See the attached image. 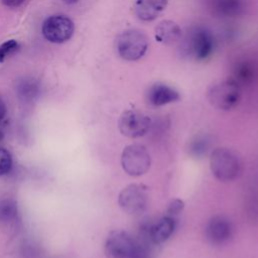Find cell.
I'll list each match as a JSON object with an SVG mask.
<instances>
[{
	"instance_id": "16",
	"label": "cell",
	"mask_w": 258,
	"mask_h": 258,
	"mask_svg": "<svg viewBox=\"0 0 258 258\" xmlns=\"http://www.w3.org/2000/svg\"><path fill=\"white\" fill-rule=\"evenodd\" d=\"M243 8V0H214L213 9L220 16H234Z\"/></svg>"
},
{
	"instance_id": "6",
	"label": "cell",
	"mask_w": 258,
	"mask_h": 258,
	"mask_svg": "<svg viewBox=\"0 0 258 258\" xmlns=\"http://www.w3.org/2000/svg\"><path fill=\"white\" fill-rule=\"evenodd\" d=\"M149 203L148 186L143 183H131L119 194L118 204L127 214L138 215L143 213Z\"/></svg>"
},
{
	"instance_id": "21",
	"label": "cell",
	"mask_w": 258,
	"mask_h": 258,
	"mask_svg": "<svg viewBox=\"0 0 258 258\" xmlns=\"http://www.w3.org/2000/svg\"><path fill=\"white\" fill-rule=\"evenodd\" d=\"M183 209H184V203L179 199H173L167 205L164 214L177 218L181 214Z\"/></svg>"
},
{
	"instance_id": "17",
	"label": "cell",
	"mask_w": 258,
	"mask_h": 258,
	"mask_svg": "<svg viewBox=\"0 0 258 258\" xmlns=\"http://www.w3.org/2000/svg\"><path fill=\"white\" fill-rule=\"evenodd\" d=\"M18 216L17 204L13 199L5 198L0 200V223L8 225L13 223Z\"/></svg>"
},
{
	"instance_id": "3",
	"label": "cell",
	"mask_w": 258,
	"mask_h": 258,
	"mask_svg": "<svg viewBox=\"0 0 258 258\" xmlns=\"http://www.w3.org/2000/svg\"><path fill=\"white\" fill-rule=\"evenodd\" d=\"M208 100L216 109L230 111L238 106L241 100L240 84L228 79L214 84L208 91Z\"/></svg>"
},
{
	"instance_id": "14",
	"label": "cell",
	"mask_w": 258,
	"mask_h": 258,
	"mask_svg": "<svg viewBox=\"0 0 258 258\" xmlns=\"http://www.w3.org/2000/svg\"><path fill=\"white\" fill-rule=\"evenodd\" d=\"M168 0H136L134 13L142 21H152L166 8Z\"/></svg>"
},
{
	"instance_id": "15",
	"label": "cell",
	"mask_w": 258,
	"mask_h": 258,
	"mask_svg": "<svg viewBox=\"0 0 258 258\" xmlns=\"http://www.w3.org/2000/svg\"><path fill=\"white\" fill-rule=\"evenodd\" d=\"M154 36L156 41L160 43L172 44L181 36V29L172 20H162L155 26Z\"/></svg>"
},
{
	"instance_id": "18",
	"label": "cell",
	"mask_w": 258,
	"mask_h": 258,
	"mask_svg": "<svg viewBox=\"0 0 258 258\" xmlns=\"http://www.w3.org/2000/svg\"><path fill=\"white\" fill-rule=\"evenodd\" d=\"M17 92L20 99L25 102H30L34 100L38 95V84L33 80H24L18 85Z\"/></svg>"
},
{
	"instance_id": "20",
	"label": "cell",
	"mask_w": 258,
	"mask_h": 258,
	"mask_svg": "<svg viewBox=\"0 0 258 258\" xmlns=\"http://www.w3.org/2000/svg\"><path fill=\"white\" fill-rule=\"evenodd\" d=\"M18 48V42L14 39H9L0 45V62H3Z\"/></svg>"
},
{
	"instance_id": "5",
	"label": "cell",
	"mask_w": 258,
	"mask_h": 258,
	"mask_svg": "<svg viewBox=\"0 0 258 258\" xmlns=\"http://www.w3.org/2000/svg\"><path fill=\"white\" fill-rule=\"evenodd\" d=\"M151 157L147 148L142 144H130L126 146L121 154V165L130 176H140L148 171Z\"/></svg>"
},
{
	"instance_id": "13",
	"label": "cell",
	"mask_w": 258,
	"mask_h": 258,
	"mask_svg": "<svg viewBox=\"0 0 258 258\" xmlns=\"http://www.w3.org/2000/svg\"><path fill=\"white\" fill-rule=\"evenodd\" d=\"M213 147V137L207 132H199L192 135L186 143L187 154L195 159H202L209 153Z\"/></svg>"
},
{
	"instance_id": "25",
	"label": "cell",
	"mask_w": 258,
	"mask_h": 258,
	"mask_svg": "<svg viewBox=\"0 0 258 258\" xmlns=\"http://www.w3.org/2000/svg\"><path fill=\"white\" fill-rule=\"evenodd\" d=\"M4 138V130H3V126L2 123H0V141Z\"/></svg>"
},
{
	"instance_id": "10",
	"label": "cell",
	"mask_w": 258,
	"mask_h": 258,
	"mask_svg": "<svg viewBox=\"0 0 258 258\" xmlns=\"http://www.w3.org/2000/svg\"><path fill=\"white\" fill-rule=\"evenodd\" d=\"M74 22L64 15H53L45 19L42 24L44 38L53 43L68 41L74 34Z\"/></svg>"
},
{
	"instance_id": "12",
	"label": "cell",
	"mask_w": 258,
	"mask_h": 258,
	"mask_svg": "<svg viewBox=\"0 0 258 258\" xmlns=\"http://www.w3.org/2000/svg\"><path fill=\"white\" fill-rule=\"evenodd\" d=\"M146 99L151 106L161 107L178 101L180 95L172 87L162 83H156L148 89Z\"/></svg>"
},
{
	"instance_id": "7",
	"label": "cell",
	"mask_w": 258,
	"mask_h": 258,
	"mask_svg": "<svg viewBox=\"0 0 258 258\" xmlns=\"http://www.w3.org/2000/svg\"><path fill=\"white\" fill-rule=\"evenodd\" d=\"M177 225V218L164 214L153 223L145 222L140 227L139 236L150 241L154 246L166 242L174 233Z\"/></svg>"
},
{
	"instance_id": "4",
	"label": "cell",
	"mask_w": 258,
	"mask_h": 258,
	"mask_svg": "<svg viewBox=\"0 0 258 258\" xmlns=\"http://www.w3.org/2000/svg\"><path fill=\"white\" fill-rule=\"evenodd\" d=\"M148 48L146 35L137 29H128L120 33L116 38V49L118 54L126 60H137L141 58Z\"/></svg>"
},
{
	"instance_id": "9",
	"label": "cell",
	"mask_w": 258,
	"mask_h": 258,
	"mask_svg": "<svg viewBox=\"0 0 258 258\" xmlns=\"http://www.w3.org/2000/svg\"><path fill=\"white\" fill-rule=\"evenodd\" d=\"M234 236V226L231 220L223 215L213 216L205 227L206 240L213 246H223Z\"/></svg>"
},
{
	"instance_id": "26",
	"label": "cell",
	"mask_w": 258,
	"mask_h": 258,
	"mask_svg": "<svg viewBox=\"0 0 258 258\" xmlns=\"http://www.w3.org/2000/svg\"><path fill=\"white\" fill-rule=\"evenodd\" d=\"M64 1L66 3H69V4H73V3H77L79 0H62Z\"/></svg>"
},
{
	"instance_id": "22",
	"label": "cell",
	"mask_w": 258,
	"mask_h": 258,
	"mask_svg": "<svg viewBox=\"0 0 258 258\" xmlns=\"http://www.w3.org/2000/svg\"><path fill=\"white\" fill-rule=\"evenodd\" d=\"M251 77H252V70L248 66L244 64V66L240 67V69H238L237 78L239 80H241L242 82H246V81L250 80Z\"/></svg>"
},
{
	"instance_id": "11",
	"label": "cell",
	"mask_w": 258,
	"mask_h": 258,
	"mask_svg": "<svg viewBox=\"0 0 258 258\" xmlns=\"http://www.w3.org/2000/svg\"><path fill=\"white\" fill-rule=\"evenodd\" d=\"M215 41L212 33L204 27H198L189 35L187 49L198 60L208 58L214 51Z\"/></svg>"
},
{
	"instance_id": "19",
	"label": "cell",
	"mask_w": 258,
	"mask_h": 258,
	"mask_svg": "<svg viewBox=\"0 0 258 258\" xmlns=\"http://www.w3.org/2000/svg\"><path fill=\"white\" fill-rule=\"evenodd\" d=\"M12 167L11 153L4 147H0V176L7 174Z\"/></svg>"
},
{
	"instance_id": "8",
	"label": "cell",
	"mask_w": 258,
	"mask_h": 258,
	"mask_svg": "<svg viewBox=\"0 0 258 258\" xmlns=\"http://www.w3.org/2000/svg\"><path fill=\"white\" fill-rule=\"evenodd\" d=\"M151 125V118L135 109L124 111L118 122L121 134L132 139L144 136L149 131Z\"/></svg>"
},
{
	"instance_id": "24",
	"label": "cell",
	"mask_w": 258,
	"mask_h": 258,
	"mask_svg": "<svg viewBox=\"0 0 258 258\" xmlns=\"http://www.w3.org/2000/svg\"><path fill=\"white\" fill-rule=\"evenodd\" d=\"M24 0H2L3 4L8 7H17L23 3Z\"/></svg>"
},
{
	"instance_id": "1",
	"label": "cell",
	"mask_w": 258,
	"mask_h": 258,
	"mask_svg": "<svg viewBox=\"0 0 258 258\" xmlns=\"http://www.w3.org/2000/svg\"><path fill=\"white\" fill-rule=\"evenodd\" d=\"M153 247L148 240L132 236L123 230L112 231L105 241V254L108 258H152Z\"/></svg>"
},
{
	"instance_id": "23",
	"label": "cell",
	"mask_w": 258,
	"mask_h": 258,
	"mask_svg": "<svg viewBox=\"0 0 258 258\" xmlns=\"http://www.w3.org/2000/svg\"><path fill=\"white\" fill-rule=\"evenodd\" d=\"M7 115V108L4 101L0 98V123H2Z\"/></svg>"
},
{
	"instance_id": "2",
	"label": "cell",
	"mask_w": 258,
	"mask_h": 258,
	"mask_svg": "<svg viewBox=\"0 0 258 258\" xmlns=\"http://www.w3.org/2000/svg\"><path fill=\"white\" fill-rule=\"evenodd\" d=\"M210 168L220 181H233L242 172L243 163L239 153L228 147H217L210 154Z\"/></svg>"
}]
</instances>
